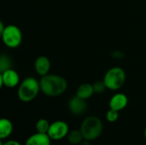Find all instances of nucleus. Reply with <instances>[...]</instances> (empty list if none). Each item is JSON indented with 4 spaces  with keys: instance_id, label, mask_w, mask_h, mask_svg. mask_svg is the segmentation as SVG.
<instances>
[{
    "instance_id": "1",
    "label": "nucleus",
    "mask_w": 146,
    "mask_h": 145,
    "mask_svg": "<svg viewBox=\"0 0 146 145\" xmlns=\"http://www.w3.org/2000/svg\"><path fill=\"white\" fill-rule=\"evenodd\" d=\"M40 91L47 97H58L65 92L68 87L66 79L57 74H46L40 80Z\"/></svg>"
},
{
    "instance_id": "2",
    "label": "nucleus",
    "mask_w": 146,
    "mask_h": 145,
    "mask_svg": "<svg viewBox=\"0 0 146 145\" xmlns=\"http://www.w3.org/2000/svg\"><path fill=\"white\" fill-rule=\"evenodd\" d=\"M80 130L84 137V139L93 141L101 136L104 130V125L98 117L92 115L86 117L82 121Z\"/></svg>"
},
{
    "instance_id": "3",
    "label": "nucleus",
    "mask_w": 146,
    "mask_h": 145,
    "mask_svg": "<svg viewBox=\"0 0 146 145\" xmlns=\"http://www.w3.org/2000/svg\"><path fill=\"white\" fill-rule=\"evenodd\" d=\"M40 91V84L36 79L29 77L20 84L17 90V97L23 103L32 102Z\"/></svg>"
},
{
    "instance_id": "4",
    "label": "nucleus",
    "mask_w": 146,
    "mask_h": 145,
    "mask_svg": "<svg viewBox=\"0 0 146 145\" xmlns=\"http://www.w3.org/2000/svg\"><path fill=\"white\" fill-rule=\"evenodd\" d=\"M126 81V73L120 67L111 68L107 71L104 77V82L107 89L116 91L121 89Z\"/></svg>"
},
{
    "instance_id": "5",
    "label": "nucleus",
    "mask_w": 146,
    "mask_h": 145,
    "mask_svg": "<svg viewBox=\"0 0 146 145\" xmlns=\"http://www.w3.org/2000/svg\"><path fill=\"white\" fill-rule=\"evenodd\" d=\"M3 44L9 48L18 47L22 41V33L20 28L15 25L6 26L3 32L1 34Z\"/></svg>"
},
{
    "instance_id": "6",
    "label": "nucleus",
    "mask_w": 146,
    "mask_h": 145,
    "mask_svg": "<svg viewBox=\"0 0 146 145\" xmlns=\"http://www.w3.org/2000/svg\"><path fill=\"white\" fill-rule=\"evenodd\" d=\"M69 132L68 125L63 121H56L50 124L48 135L51 140H61L68 136Z\"/></svg>"
},
{
    "instance_id": "7",
    "label": "nucleus",
    "mask_w": 146,
    "mask_h": 145,
    "mask_svg": "<svg viewBox=\"0 0 146 145\" xmlns=\"http://www.w3.org/2000/svg\"><path fill=\"white\" fill-rule=\"evenodd\" d=\"M20 83V77L16 71L10 68L0 74V86H6L8 88H13L18 85Z\"/></svg>"
},
{
    "instance_id": "8",
    "label": "nucleus",
    "mask_w": 146,
    "mask_h": 145,
    "mask_svg": "<svg viewBox=\"0 0 146 145\" xmlns=\"http://www.w3.org/2000/svg\"><path fill=\"white\" fill-rule=\"evenodd\" d=\"M87 108V104L85 99L79 97L78 96L73 97L68 102L69 111L75 115H80L83 114Z\"/></svg>"
},
{
    "instance_id": "9",
    "label": "nucleus",
    "mask_w": 146,
    "mask_h": 145,
    "mask_svg": "<svg viewBox=\"0 0 146 145\" xmlns=\"http://www.w3.org/2000/svg\"><path fill=\"white\" fill-rule=\"evenodd\" d=\"M128 103L127 97L123 93L115 94L110 100V109L120 112L123 110Z\"/></svg>"
},
{
    "instance_id": "10",
    "label": "nucleus",
    "mask_w": 146,
    "mask_h": 145,
    "mask_svg": "<svg viewBox=\"0 0 146 145\" xmlns=\"http://www.w3.org/2000/svg\"><path fill=\"white\" fill-rule=\"evenodd\" d=\"M34 69L40 76H44L49 73L50 69V62L48 57L44 56H38L34 62Z\"/></svg>"
},
{
    "instance_id": "11",
    "label": "nucleus",
    "mask_w": 146,
    "mask_h": 145,
    "mask_svg": "<svg viewBox=\"0 0 146 145\" xmlns=\"http://www.w3.org/2000/svg\"><path fill=\"white\" fill-rule=\"evenodd\" d=\"M50 143L51 139L48 134L37 132L26 140L25 145H50Z\"/></svg>"
},
{
    "instance_id": "12",
    "label": "nucleus",
    "mask_w": 146,
    "mask_h": 145,
    "mask_svg": "<svg viewBox=\"0 0 146 145\" xmlns=\"http://www.w3.org/2000/svg\"><path fill=\"white\" fill-rule=\"evenodd\" d=\"M13 132L12 122L6 118H2L0 120V139L3 140L9 138Z\"/></svg>"
},
{
    "instance_id": "13",
    "label": "nucleus",
    "mask_w": 146,
    "mask_h": 145,
    "mask_svg": "<svg viewBox=\"0 0 146 145\" xmlns=\"http://www.w3.org/2000/svg\"><path fill=\"white\" fill-rule=\"evenodd\" d=\"M94 89H93V85L89 84V83H84L81 84L76 91V96H78L79 97L87 100L88 98H90L93 94H94Z\"/></svg>"
},
{
    "instance_id": "14",
    "label": "nucleus",
    "mask_w": 146,
    "mask_h": 145,
    "mask_svg": "<svg viewBox=\"0 0 146 145\" xmlns=\"http://www.w3.org/2000/svg\"><path fill=\"white\" fill-rule=\"evenodd\" d=\"M68 140L71 144L78 145L80 144L83 140H84V137L80 132V130H74L68 132Z\"/></svg>"
},
{
    "instance_id": "15",
    "label": "nucleus",
    "mask_w": 146,
    "mask_h": 145,
    "mask_svg": "<svg viewBox=\"0 0 146 145\" xmlns=\"http://www.w3.org/2000/svg\"><path fill=\"white\" fill-rule=\"evenodd\" d=\"M50 124L46 119H39L36 123V131L39 133H48Z\"/></svg>"
},
{
    "instance_id": "16",
    "label": "nucleus",
    "mask_w": 146,
    "mask_h": 145,
    "mask_svg": "<svg viewBox=\"0 0 146 145\" xmlns=\"http://www.w3.org/2000/svg\"><path fill=\"white\" fill-rule=\"evenodd\" d=\"M12 61L11 59L6 56V55H2L0 57V72L3 73L8 69L12 68Z\"/></svg>"
},
{
    "instance_id": "17",
    "label": "nucleus",
    "mask_w": 146,
    "mask_h": 145,
    "mask_svg": "<svg viewBox=\"0 0 146 145\" xmlns=\"http://www.w3.org/2000/svg\"><path fill=\"white\" fill-rule=\"evenodd\" d=\"M119 119V112L114 109H110L108 110V112L106 113V120L107 121L110 122V123H114L115 121H117Z\"/></svg>"
},
{
    "instance_id": "18",
    "label": "nucleus",
    "mask_w": 146,
    "mask_h": 145,
    "mask_svg": "<svg viewBox=\"0 0 146 145\" xmlns=\"http://www.w3.org/2000/svg\"><path fill=\"white\" fill-rule=\"evenodd\" d=\"M92 85H93L94 92L96 94H101V93H103L107 89L104 80H102V81H100V80L99 81H96Z\"/></svg>"
},
{
    "instance_id": "19",
    "label": "nucleus",
    "mask_w": 146,
    "mask_h": 145,
    "mask_svg": "<svg viewBox=\"0 0 146 145\" xmlns=\"http://www.w3.org/2000/svg\"><path fill=\"white\" fill-rule=\"evenodd\" d=\"M0 145H21L18 141L16 140H8L5 142H3V140L1 139L0 141Z\"/></svg>"
},
{
    "instance_id": "20",
    "label": "nucleus",
    "mask_w": 146,
    "mask_h": 145,
    "mask_svg": "<svg viewBox=\"0 0 146 145\" xmlns=\"http://www.w3.org/2000/svg\"><path fill=\"white\" fill-rule=\"evenodd\" d=\"M78 145H92L91 144V141H88V140H86V139H84L80 144Z\"/></svg>"
},
{
    "instance_id": "21",
    "label": "nucleus",
    "mask_w": 146,
    "mask_h": 145,
    "mask_svg": "<svg viewBox=\"0 0 146 145\" xmlns=\"http://www.w3.org/2000/svg\"><path fill=\"white\" fill-rule=\"evenodd\" d=\"M5 26L3 25V21H0V33L2 34L3 32V31H4V29H5Z\"/></svg>"
},
{
    "instance_id": "22",
    "label": "nucleus",
    "mask_w": 146,
    "mask_h": 145,
    "mask_svg": "<svg viewBox=\"0 0 146 145\" xmlns=\"http://www.w3.org/2000/svg\"><path fill=\"white\" fill-rule=\"evenodd\" d=\"M144 135H145V139H146V127H145V132H144Z\"/></svg>"
}]
</instances>
